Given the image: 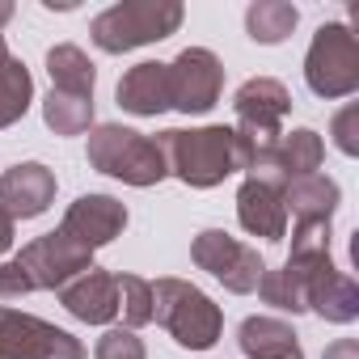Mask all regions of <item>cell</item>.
Returning <instances> with one entry per match:
<instances>
[{"label": "cell", "instance_id": "obj_30", "mask_svg": "<svg viewBox=\"0 0 359 359\" xmlns=\"http://www.w3.org/2000/svg\"><path fill=\"white\" fill-rule=\"evenodd\" d=\"M13 245V220L5 216V212H0V254H5Z\"/></svg>", "mask_w": 359, "mask_h": 359}, {"label": "cell", "instance_id": "obj_21", "mask_svg": "<svg viewBox=\"0 0 359 359\" xmlns=\"http://www.w3.org/2000/svg\"><path fill=\"white\" fill-rule=\"evenodd\" d=\"M296 22H300V13H296V5H287V0H254L245 9V30L262 47L283 43L296 30Z\"/></svg>", "mask_w": 359, "mask_h": 359}, {"label": "cell", "instance_id": "obj_26", "mask_svg": "<svg viewBox=\"0 0 359 359\" xmlns=\"http://www.w3.org/2000/svg\"><path fill=\"white\" fill-rule=\"evenodd\" d=\"M93 359H144V342L135 338V330H127V325H110V330L97 338Z\"/></svg>", "mask_w": 359, "mask_h": 359}, {"label": "cell", "instance_id": "obj_18", "mask_svg": "<svg viewBox=\"0 0 359 359\" xmlns=\"http://www.w3.org/2000/svg\"><path fill=\"white\" fill-rule=\"evenodd\" d=\"M317 262H325V258H317ZM317 262H283L279 271H262V279H258L262 300L283 313H309V279H313Z\"/></svg>", "mask_w": 359, "mask_h": 359}, {"label": "cell", "instance_id": "obj_11", "mask_svg": "<svg viewBox=\"0 0 359 359\" xmlns=\"http://www.w3.org/2000/svg\"><path fill=\"white\" fill-rule=\"evenodd\" d=\"M55 203V173L39 161L0 173V212L9 220H34Z\"/></svg>", "mask_w": 359, "mask_h": 359}, {"label": "cell", "instance_id": "obj_8", "mask_svg": "<svg viewBox=\"0 0 359 359\" xmlns=\"http://www.w3.org/2000/svg\"><path fill=\"white\" fill-rule=\"evenodd\" d=\"M191 258H195L199 271H208L212 279H220V283H224L229 292H237V296L258 292V279H262V271H266V262H262L258 250L241 245L237 237H229V233H220V229H203V233L195 237V245H191Z\"/></svg>", "mask_w": 359, "mask_h": 359}, {"label": "cell", "instance_id": "obj_31", "mask_svg": "<svg viewBox=\"0 0 359 359\" xmlns=\"http://www.w3.org/2000/svg\"><path fill=\"white\" fill-rule=\"evenodd\" d=\"M18 9H13V0H0V30H5L9 26V18H13Z\"/></svg>", "mask_w": 359, "mask_h": 359}, {"label": "cell", "instance_id": "obj_13", "mask_svg": "<svg viewBox=\"0 0 359 359\" xmlns=\"http://www.w3.org/2000/svg\"><path fill=\"white\" fill-rule=\"evenodd\" d=\"M237 216L241 229L250 237L262 241H283L287 237V208H283V191L271 182H258V177H245L237 191Z\"/></svg>", "mask_w": 359, "mask_h": 359}, {"label": "cell", "instance_id": "obj_23", "mask_svg": "<svg viewBox=\"0 0 359 359\" xmlns=\"http://www.w3.org/2000/svg\"><path fill=\"white\" fill-rule=\"evenodd\" d=\"M43 118L55 135H81L93 127V97H76V93H60L51 89L43 97Z\"/></svg>", "mask_w": 359, "mask_h": 359}, {"label": "cell", "instance_id": "obj_16", "mask_svg": "<svg viewBox=\"0 0 359 359\" xmlns=\"http://www.w3.org/2000/svg\"><path fill=\"white\" fill-rule=\"evenodd\" d=\"M309 309L321 313L325 321L334 325H346L359 317V287L351 275H342L330 258L313 266V279H309Z\"/></svg>", "mask_w": 359, "mask_h": 359}, {"label": "cell", "instance_id": "obj_15", "mask_svg": "<svg viewBox=\"0 0 359 359\" xmlns=\"http://www.w3.org/2000/svg\"><path fill=\"white\" fill-rule=\"evenodd\" d=\"M118 106L140 118H156L161 110H169L173 106L169 102V64L144 60V64L127 68L118 81Z\"/></svg>", "mask_w": 359, "mask_h": 359}, {"label": "cell", "instance_id": "obj_12", "mask_svg": "<svg viewBox=\"0 0 359 359\" xmlns=\"http://www.w3.org/2000/svg\"><path fill=\"white\" fill-rule=\"evenodd\" d=\"M123 229H127V208L118 199H110V195H81L64 212V224H60V233H68L89 254L102 250V245H110Z\"/></svg>", "mask_w": 359, "mask_h": 359}, {"label": "cell", "instance_id": "obj_14", "mask_svg": "<svg viewBox=\"0 0 359 359\" xmlns=\"http://www.w3.org/2000/svg\"><path fill=\"white\" fill-rule=\"evenodd\" d=\"M60 300L64 309L85 321V325H110L118 317V292H114V275L110 271H97L89 266L85 275H76L72 283L60 287Z\"/></svg>", "mask_w": 359, "mask_h": 359}, {"label": "cell", "instance_id": "obj_27", "mask_svg": "<svg viewBox=\"0 0 359 359\" xmlns=\"http://www.w3.org/2000/svg\"><path fill=\"white\" fill-rule=\"evenodd\" d=\"M330 135H334L338 152H346V156H355V152H359V102H351L346 110H338V114H334Z\"/></svg>", "mask_w": 359, "mask_h": 359}, {"label": "cell", "instance_id": "obj_10", "mask_svg": "<svg viewBox=\"0 0 359 359\" xmlns=\"http://www.w3.org/2000/svg\"><path fill=\"white\" fill-rule=\"evenodd\" d=\"M224 64L208 47H187L169 64V102L182 114H208L220 102Z\"/></svg>", "mask_w": 359, "mask_h": 359}, {"label": "cell", "instance_id": "obj_29", "mask_svg": "<svg viewBox=\"0 0 359 359\" xmlns=\"http://www.w3.org/2000/svg\"><path fill=\"white\" fill-rule=\"evenodd\" d=\"M321 359H359V342H355V338H338V342L325 346Z\"/></svg>", "mask_w": 359, "mask_h": 359}, {"label": "cell", "instance_id": "obj_22", "mask_svg": "<svg viewBox=\"0 0 359 359\" xmlns=\"http://www.w3.org/2000/svg\"><path fill=\"white\" fill-rule=\"evenodd\" d=\"M30 102H34L30 68L18 55H5L0 60V127H13L18 118H26Z\"/></svg>", "mask_w": 359, "mask_h": 359}, {"label": "cell", "instance_id": "obj_24", "mask_svg": "<svg viewBox=\"0 0 359 359\" xmlns=\"http://www.w3.org/2000/svg\"><path fill=\"white\" fill-rule=\"evenodd\" d=\"M114 292H118V313H123L127 330L152 321V283L148 279H140V275H114Z\"/></svg>", "mask_w": 359, "mask_h": 359}, {"label": "cell", "instance_id": "obj_25", "mask_svg": "<svg viewBox=\"0 0 359 359\" xmlns=\"http://www.w3.org/2000/svg\"><path fill=\"white\" fill-rule=\"evenodd\" d=\"M317 258H330V220H313V224L292 229L287 262H317Z\"/></svg>", "mask_w": 359, "mask_h": 359}, {"label": "cell", "instance_id": "obj_2", "mask_svg": "<svg viewBox=\"0 0 359 359\" xmlns=\"http://www.w3.org/2000/svg\"><path fill=\"white\" fill-rule=\"evenodd\" d=\"M152 321L169 330V338L187 351L216 346L224 330V313L212 304L208 292H199L187 279H156L152 283Z\"/></svg>", "mask_w": 359, "mask_h": 359}, {"label": "cell", "instance_id": "obj_9", "mask_svg": "<svg viewBox=\"0 0 359 359\" xmlns=\"http://www.w3.org/2000/svg\"><path fill=\"white\" fill-rule=\"evenodd\" d=\"M18 266L30 275L34 292H60L64 283H72L76 275H85L93 266V254L85 245H76L68 233H47V237H34L30 245H22L18 254Z\"/></svg>", "mask_w": 359, "mask_h": 359}, {"label": "cell", "instance_id": "obj_6", "mask_svg": "<svg viewBox=\"0 0 359 359\" xmlns=\"http://www.w3.org/2000/svg\"><path fill=\"white\" fill-rule=\"evenodd\" d=\"M304 81L317 97H351L359 89V43L342 22H330L313 34L304 55Z\"/></svg>", "mask_w": 359, "mask_h": 359}, {"label": "cell", "instance_id": "obj_33", "mask_svg": "<svg viewBox=\"0 0 359 359\" xmlns=\"http://www.w3.org/2000/svg\"><path fill=\"white\" fill-rule=\"evenodd\" d=\"M9 55V47H5V34H0V60H5Z\"/></svg>", "mask_w": 359, "mask_h": 359}, {"label": "cell", "instance_id": "obj_19", "mask_svg": "<svg viewBox=\"0 0 359 359\" xmlns=\"http://www.w3.org/2000/svg\"><path fill=\"white\" fill-rule=\"evenodd\" d=\"M342 191L334 177L325 173H313V177H300V182H292L283 191V208L296 216V224H313V220H330L334 208H338Z\"/></svg>", "mask_w": 359, "mask_h": 359}, {"label": "cell", "instance_id": "obj_3", "mask_svg": "<svg viewBox=\"0 0 359 359\" xmlns=\"http://www.w3.org/2000/svg\"><path fill=\"white\" fill-rule=\"evenodd\" d=\"M182 18L187 9L177 0H127V5H110L106 13H97L89 34L106 55H123V51L169 39L182 26Z\"/></svg>", "mask_w": 359, "mask_h": 359}, {"label": "cell", "instance_id": "obj_17", "mask_svg": "<svg viewBox=\"0 0 359 359\" xmlns=\"http://www.w3.org/2000/svg\"><path fill=\"white\" fill-rule=\"evenodd\" d=\"M237 342H241L245 359H304L296 330L279 317H245Z\"/></svg>", "mask_w": 359, "mask_h": 359}, {"label": "cell", "instance_id": "obj_5", "mask_svg": "<svg viewBox=\"0 0 359 359\" xmlns=\"http://www.w3.org/2000/svg\"><path fill=\"white\" fill-rule=\"evenodd\" d=\"M233 110H237V127L233 131L245 140V148L258 161L262 152H271L283 140V118L292 110V93L275 76H254V81H245L237 89Z\"/></svg>", "mask_w": 359, "mask_h": 359}, {"label": "cell", "instance_id": "obj_4", "mask_svg": "<svg viewBox=\"0 0 359 359\" xmlns=\"http://www.w3.org/2000/svg\"><path fill=\"white\" fill-rule=\"evenodd\" d=\"M89 165L127 187H156L165 177V156L156 140L131 127H118V123H102L89 131Z\"/></svg>", "mask_w": 359, "mask_h": 359}, {"label": "cell", "instance_id": "obj_20", "mask_svg": "<svg viewBox=\"0 0 359 359\" xmlns=\"http://www.w3.org/2000/svg\"><path fill=\"white\" fill-rule=\"evenodd\" d=\"M47 72H51V89L76 93V97H93L97 72H93V64H89V55H85L81 47H72V43L51 47V51H47Z\"/></svg>", "mask_w": 359, "mask_h": 359}, {"label": "cell", "instance_id": "obj_7", "mask_svg": "<svg viewBox=\"0 0 359 359\" xmlns=\"http://www.w3.org/2000/svg\"><path fill=\"white\" fill-rule=\"evenodd\" d=\"M0 359H85V346L43 317L0 304Z\"/></svg>", "mask_w": 359, "mask_h": 359}, {"label": "cell", "instance_id": "obj_28", "mask_svg": "<svg viewBox=\"0 0 359 359\" xmlns=\"http://www.w3.org/2000/svg\"><path fill=\"white\" fill-rule=\"evenodd\" d=\"M26 292H34V283H30V275L18 266V258H13V262H0V300H18V296H26Z\"/></svg>", "mask_w": 359, "mask_h": 359}, {"label": "cell", "instance_id": "obj_1", "mask_svg": "<svg viewBox=\"0 0 359 359\" xmlns=\"http://www.w3.org/2000/svg\"><path fill=\"white\" fill-rule=\"evenodd\" d=\"M156 148L165 156V173H173L177 182H187L195 191L220 187L229 173H250L254 152L245 148V140L233 127H169L156 135Z\"/></svg>", "mask_w": 359, "mask_h": 359}, {"label": "cell", "instance_id": "obj_32", "mask_svg": "<svg viewBox=\"0 0 359 359\" xmlns=\"http://www.w3.org/2000/svg\"><path fill=\"white\" fill-rule=\"evenodd\" d=\"M47 9H60V13H68V9H76V0H43Z\"/></svg>", "mask_w": 359, "mask_h": 359}]
</instances>
